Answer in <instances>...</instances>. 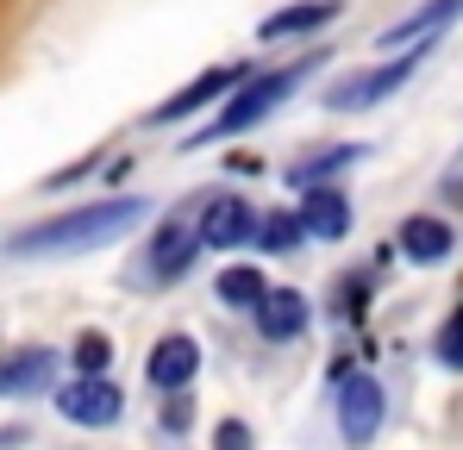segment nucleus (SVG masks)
Here are the masks:
<instances>
[{
  "mask_svg": "<svg viewBox=\"0 0 463 450\" xmlns=\"http://www.w3.org/2000/svg\"><path fill=\"white\" fill-rule=\"evenodd\" d=\"M145 213H151V207H145L138 194L88 201V207H70V213H57V220H44V225H25L6 250H13V257H76V250H100V244L126 238Z\"/></svg>",
  "mask_w": 463,
  "mask_h": 450,
  "instance_id": "nucleus-1",
  "label": "nucleus"
},
{
  "mask_svg": "<svg viewBox=\"0 0 463 450\" xmlns=\"http://www.w3.org/2000/svg\"><path fill=\"white\" fill-rule=\"evenodd\" d=\"M307 70H319V51H307V57H301V63H288V70H263V75H250V81H244V88L232 94L226 107L213 113V126H207L201 138H188V150H201L207 138H238V132L263 126V119H269V113H276V107H282V100H288V94H295V88L307 81Z\"/></svg>",
  "mask_w": 463,
  "mask_h": 450,
  "instance_id": "nucleus-2",
  "label": "nucleus"
},
{
  "mask_svg": "<svg viewBox=\"0 0 463 450\" xmlns=\"http://www.w3.org/2000/svg\"><path fill=\"white\" fill-rule=\"evenodd\" d=\"M426 63V51H407V57H388L383 70H351L345 81H332L326 88V107L332 113H357V107H376V100H388L394 88H407V75Z\"/></svg>",
  "mask_w": 463,
  "mask_h": 450,
  "instance_id": "nucleus-3",
  "label": "nucleus"
},
{
  "mask_svg": "<svg viewBox=\"0 0 463 450\" xmlns=\"http://www.w3.org/2000/svg\"><path fill=\"white\" fill-rule=\"evenodd\" d=\"M57 413H63L70 426H113V419L126 413V394H119L107 375H81L70 388H57Z\"/></svg>",
  "mask_w": 463,
  "mask_h": 450,
  "instance_id": "nucleus-4",
  "label": "nucleus"
},
{
  "mask_svg": "<svg viewBox=\"0 0 463 450\" xmlns=\"http://www.w3.org/2000/svg\"><path fill=\"white\" fill-rule=\"evenodd\" d=\"M338 432H345V445H370L383 432V388L370 375L338 381Z\"/></svg>",
  "mask_w": 463,
  "mask_h": 450,
  "instance_id": "nucleus-5",
  "label": "nucleus"
},
{
  "mask_svg": "<svg viewBox=\"0 0 463 450\" xmlns=\"http://www.w3.org/2000/svg\"><path fill=\"white\" fill-rule=\"evenodd\" d=\"M194 250H207L201 244V220H163L156 225V244H151V276L156 282H175L194 263Z\"/></svg>",
  "mask_w": 463,
  "mask_h": 450,
  "instance_id": "nucleus-6",
  "label": "nucleus"
},
{
  "mask_svg": "<svg viewBox=\"0 0 463 450\" xmlns=\"http://www.w3.org/2000/svg\"><path fill=\"white\" fill-rule=\"evenodd\" d=\"M257 231V213L238 201V194H213L207 207H201V244L207 250H232V244H244Z\"/></svg>",
  "mask_w": 463,
  "mask_h": 450,
  "instance_id": "nucleus-7",
  "label": "nucleus"
},
{
  "mask_svg": "<svg viewBox=\"0 0 463 450\" xmlns=\"http://www.w3.org/2000/svg\"><path fill=\"white\" fill-rule=\"evenodd\" d=\"M194 370H201V344L194 338H182V332H169V338H156L151 363H145V375H151V388H188L194 381Z\"/></svg>",
  "mask_w": 463,
  "mask_h": 450,
  "instance_id": "nucleus-8",
  "label": "nucleus"
},
{
  "mask_svg": "<svg viewBox=\"0 0 463 450\" xmlns=\"http://www.w3.org/2000/svg\"><path fill=\"white\" fill-rule=\"evenodd\" d=\"M301 325H307V295H295V288H269V295H263V306H257V332H263V338L282 344V338H295Z\"/></svg>",
  "mask_w": 463,
  "mask_h": 450,
  "instance_id": "nucleus-9",
  "label": "nucleus"
},
{
  "mask_svg": "<svg viewBox=\"0 0 463 450\" xmlns=\"http://www.w3.org/2000/svg\"><path fill=\"white\" fill-rule=\"evenodd\" d=\"M226 88H238V70H207L201 81H188V88H182L175 100H163L151 119H156V126H169V119H188V113H201L207 100H220Z\"/></svg>",
  "mask_w": 463,
  "mask_h": 450,
  "instance_id": "nucleus-10",
  "label": "nucleus"
},
{
  "mask_svg": "<svg viewBox=\"0 0 463 450\" xmlns=\"http://www.w3.org/2000/svg\"><path fill=\"white\" fill-rule=\"evenodd\" d=\"M338 13H345V0H301V6H282V13L263 19V38L276 44V38H295V32H319V25H332Z\"/></svg>",
  "mask_w": 463,
  "mask_h": 450,
  "instance_id": "nucleus-11",
  "label": "nucleus"
},
{
  "mask_svg": "<svg viewBox=\"0 0 463 450\" xmlns=\"http://www.w3.org/2000/svg\"><path fill=\"white\" fill-rule=\"evenodd\" d=\"M451 19H463V0H426L420 13H407L401 25H388V32H383V51H401V44H420L426 32H439V25H451Z\"/></svg>",
  "mask_w": 463,
  "mask_h": 450,
  "instance_id": "nucleus-12",
  "label": "nucleus"
},
{
  "mask_svg": "<svg viewBox=\"0 0 463 450\" xmlns=\"http://www.w3.org/2000/svg\"><path fill=\"white\" fill-rule=\"evenodd\" d=\"M301 225H307V238H345V225H351V201H345L338 188H307V201H301Z\"/></svg>",
  "mask_w": 463,
  "mask_h": 450,
  "instance_id": "nucleus-13",
  "label": "nucleus"
},
{
  "mask_svg": "<svg viewBox=\"0 0 463 450\" xmlns=\"http://www.w3.org/2000/svg\"><path fill=\"white\" fill-rule=\"evenodd\" d=\"M401 250H407L413 263H445V257H451V225L432 220V213H413V220L401 225Z\"/></svg>",
  "mask_w": 463,
  "mask_h": 450,
  "instance_id": "nucleus-14",
  "label": "nucleus"
},
{
  "mask_svg": "<svg viewBox=\"0 0 463 450\" xmlns=\"http://www.w3.org/2000/svg\"><path fill=\"white\" fill-rule=\"evenodd\" d=\"M57 375V351H19L0 363V394H32V388H51Z\"/></svg>",
  "mask_w": 463,
  "mask_h": 450,
  "instance_id": "nucleus-15",
  "label": "nucleus"
},
{
  "mask_svg": "<svg viewBox=\"0 0 463 450\" xmlns=\"http://www.w3.org/2000/svg\"><path fill=\"white\" fill-rule=\"evenodd\" d=\"M213 288H220L226 306H250V313H257L263 295H269V282H263V269H257V263H232V269H220V282H213Z\"/></svg>",
  "mask_w": 463,
  "mask_h": 450,
  "instance_id": "nucleus-16",
  "label": "nucleus"
},
{
  "mask_svg": "<svg viewBox=\"0 0 463 450\" xmlns=\"http://www.w3.org/2000/svg\"><path fill=\"white\" fill-rule=\"evenodd\" d=\"M357 156H364V145H332L326 156H313V163H301V169H295L288 182H295V188H319L326 175H338V169H351Z\"/></svg>",
  "mask_w": 463,
  "mask_h": 450,
  "instance_id": "nucleus-17",
  "label": "nucleus"
},
{
  "mask_svg": "<svg viewBox=\"0 0 463 450\" xmlns=\"http://www.w3.org/2000/svg\"><path fill=\"white\" fill-rule=\"evenodd\" d=\"M301 231H307V225H301V213H263L250 238H257L263 250H295V244H301Z\"/></svg>",
  "mask_w": 463,
  "mask_h": 450,
  "instance_id": "nucleus-18",
  "label": "nucleus"
},
{
  "mask_svg": "<svg viewBox=\"0 0 463 450\" xmlns=\"http://www.w3.org/2000/svg\"><path fill=\"white\" fill-rule=\"evenodd\" d=\"M70 357H76L81 375H107V363H113V338H107V332H81Z\"/></svg>",
  "mask_w": 463,
  "mask_h": 450,
  "instance_id": "nucleus-19",
  "label": "nucleus"
},
{
  "mask_svg": "<svg viewBox=\"0 0 463 450\" xmlns=\"http://www.w3.org/2000/svg\"><path fill=\"white\" fill-rule=\"evenodd\" d=\"M439 363L445 370H463V306L445 319V332H439Z\"/></svg>",
  "mask_w": 463,
  "mask_h": 450,
  "instance_id": "nucleus-20",
  "label": "nucleus"
},
{
  "mask_svg": "<svg viewBox=\"0 0 463 450\" xmlns=\"http://www.w3.org/2000/svg\"><path fill=\"white\" fill-rule=\"evenodd\" d=\"M213 450H257L250 445V426H244V419H220V426H213Z\"/></svg>",
  "mask_w": 463,
  "mask_h": 450,
  "instance_id": "nucleus-21",
  "label": "nucleus"
}]
</instances>
